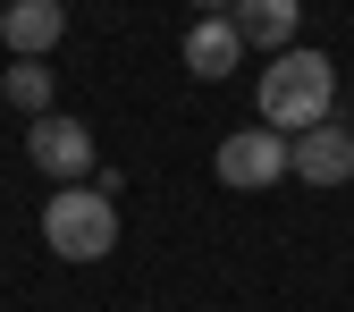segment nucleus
Masks as SVG:
<instances>
[{"instance_id": "5", "label": "nucleus", "mask_w": 354, "mask_h": 312, "mask_svg": "<svg viewBox=\"0 0 354 312\" xmlns=\"http://www.w3.org/2000/svg\"><path fill=\"white\" fill-rule=\"evenodd\" d=\"M287 177H304V186H346V177H354V136H346L337 118L287 136Z\"/></svg>"}, {"instance_id": "1", "label": "nucleus", "mask_w": 354, "mask_h": 312, "mask_svg": "<svg viewBox=\"0 0 354 312\" xmlns=\"http://www.w3.org/2000/svg\"><path fill=\"white\" fill-rule=\"evenodd\" d=\"M261 127H279V136H304V127H329V110H337V68L321 59V51H279L270 68H261Z\"/></svg>"}, {"instance_id": "8", "label": "nucleus", "mask_w": 354, "mask_h": 312, "mask_svg": "<svg viewBox=\"0 0 354 312\" xmlns=\"http://www.w3.org/2000/svg\"><path fill=\"white\" fill-rule=\"evenodd\" d=\"M236 59H245V34H236V17H203V26H186V68H194L203 84L236 76Z\"/></svg>"}, {"instance_id": "3", "label": "nucleus", "mask_w": 354, "mask_h": 312, "mask_svg": "<svg viewBox=\"0 0 354 312\" xmlns=\"http://www.w3.org/2000/svg\"><path fill=\"white\" fill-rule=\"evenodd\" d=\"M26 160L42 169V177H59V186H93V169H102V152H93V127L84 118H26Z\"/></svg>"}, {"instance_id": "2", "label": "nucleus", "mask_w": 354, "mask_h": 312, "mask_svg": "<svg viewBox=\"0 0 354 312\" xmlns=\"http://www.w3.org/2000/svg\"><path fill=\"white\" fill-rule=\"evenodd\" d=\"M42 245H51L59 261H102L118 245V203L102 186H59L51 203H42Z\"/></svg>"}, {"instance_id": "6", "label": "nucleus", "mask_w": 354, "mask_h": 312, "mask_svg": "<svg viewBox=\"0 0 354 312\" xmlns=\"http://www.w3.org/2000/svg\"><path fill=\"white\" fill-rule=\"evenodd\" d=\"M59 34H68V9H59V0H9V9H0V42H9L17 59H51Z\"/></svg>"}, {"instance_id": "9", "label": "nucleus", "mask_w": 354, "mask_h": 312, "mask_svg": "<svg viewBox=\"0 0 354 312\" xmlns=\"http://www.w3.org/2000/svg\"><path fill=\"white\" fill-rule=\"evenodd\" d=\"M0 93H9V102H17L26 118H51V93H59V84H51V59H17Z\"/></svg>"}, {"instance_id": "4", "label": "nucleus", "mask_w": 354, "mask_h": 312, "mask_svg": "<svg viewBox=\"0 0 354 312\" xmlns=\"http://www.w3.org/2000/svg\"><path fill=\"white\" fill-rule=\"evenodd\" d=\"M211 177H219V186H236V194L279 186V177H287V136H279V127H236V136L211 152Z\"/></svg>"}, {"instance_id": "10", "label": "nucleus", "mask_w": 354, "mask_h": 312, "mask_svg": "<svg viewBox=\"0 0 354 312\" xmlns=\"http://www.w3.org/2000/svg\"><path fill=\"white\" fill-rule=\"evenodd\" d=\"M194 9H203V17H228V9H236V0H194Z\"/></svg>"}, {"instance_id": "7", "label": "nucleus", "mask_w": 354, "mask_h": 312, "mask_svg": "<svg viewBox=\"0 0 354 312\" xmlns=\"http://www.w3.org/2000/svg\"><path fill=\"white\" fill-rule=\"evenodd\" d=\"M236 34H245V51H295V26H304V0H236Z\"/></svg>"}]
</instances>
